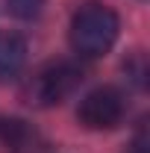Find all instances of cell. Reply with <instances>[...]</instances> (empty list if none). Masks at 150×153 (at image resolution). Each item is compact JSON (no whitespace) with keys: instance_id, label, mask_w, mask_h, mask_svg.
Returning a JSON list of instances; mask_svg holds the SVG:
<instances>
[{"instance_id":"obj_1","label":"cell","mask_w":150,"mask_h":153,"mask_svg":"<svg viewBox=\"0 0 150 153\" xmlns=\"http://www.w3.org/2000/svg\"><path fill=\"white\" fill-rule=\"evenodd\" d=\"M118 33H121V21L115 15V9H109L106 3L88 0L71 18L68 41H71L76 56L97 59L112 50V44L118 41Z\"/></svg>"},{"instance_id":"obj_2","label":"cell","mask_w":150,"mask_h":153,"mask_svg":"<svg viewBox=\"0 0 150 153\" xmlns=\"http://www.w3.org/2000/svg\"><path fill=\"white\" fill-rule=\"evenodd\" d=\"M79 82H82V71L76 68L74 62L59 59V62L41 65L36 74L24 82L21 97H24L30 106L50 109V106H59L65 97L74 94L76 88H79Z\"/></svg>"},{"instance_id":"obj_3","label":"cell","mask_w":150,"mask_h":153,"mask_svg":"<svg viewBox=\"0 0 150 153\" xmlns=\"http://www.w3.org/2000/svg\"><path fill=\"white\" fill-rule=\"evenodd\" d=\"M124 112H127V103H124L121 91L112 85H103V88L88 91L79 100L76 118L88 130H115L124 121Z\"/></svg>"},{"instance_id":"obj_4","label":"cell","mask_w":150,"mask_h":153,"mask_svg":"<svg viewBox=\"0 0 150 153\" xmlns=\"http://www.w3.org/2000/svg\"><path fill=\"white\" fill-rule=\"evenodd\" d=\"M0 144L9 153H41V135L21 118H0Z\"/></svg>"},{"instance_id":"obj_5","label":"cell","mask_w":150,"mask_h":153,"mask_svg":"<svg viewBox=\"0 0 150 153\" xmlns=\"http://www.w3.org/2000/svg\"><path fill=\"white\" fill-rule=\"evenodd\" d=\"M27 65V38L18 33L0 36V82H9Z\"/></svg>"},{"instance_id":"obj_6","label":"cell","mask_w":150,"mask_h":153,"mask_svg":"<svg viewBox=\"0 0 150 153\" xmlns=\"http://www.w3.org/2000/svg\"><path fill=\"white\" fill-rule=\"evenodd\" d=\"M6 6H9V12L18 21H33V18L41 15L44 0H6Z\"/></svg>"},{"instance_id":"obj_7","label":"cell","mask_w":150,"mask_h":153,"mask_svg":"<svg viewBox=\"0 0 150 153\" xmlns=\"http://www.w3.org/2000/svg\"><path fill=\"white\" fill-rule=\"evenodd\" d=\"M147 147H150V141H147V133H144V127H141V130H138V135L132 138V144H130V150H127V153H150Z\"/></svg>"}]
</instances>
